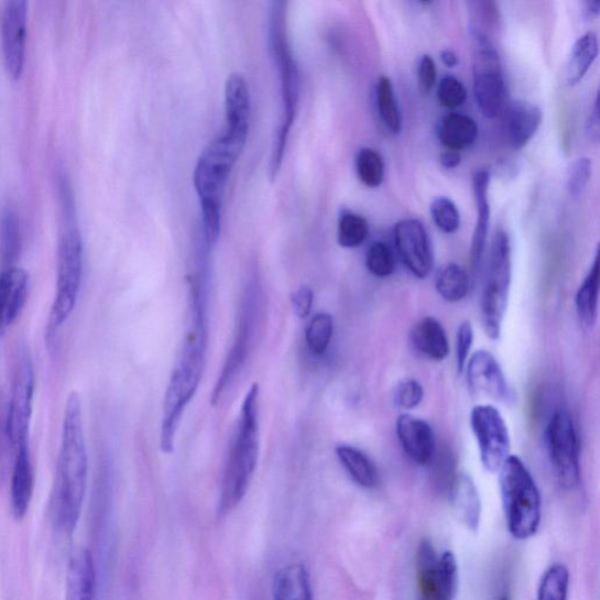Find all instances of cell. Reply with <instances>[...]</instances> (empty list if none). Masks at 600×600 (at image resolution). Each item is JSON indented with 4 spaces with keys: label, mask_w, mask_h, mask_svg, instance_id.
<instances>
[{
    "label": "cell",
    "mask_w": 600,
    "mask_h": 600,
    "mask_svg": "<svg viewBox=\"0 0 600 600\" xmlns=\"http://www.w3.org/2000/svg\"><path fill=\"white\" fill-rule=\"evenodd\" d=\"M28 3L11 0L6 4L2 23L3 56L8 75L21 79L26 53Z\"/></svg>",
    "instance_id": "9a60e30c"
},
{
    "label": "cell",
    "mask_w": 600,
    "mask_h": 600,
    "mask_svg": "<svg viewBox=\"0 0 600 600\" xmlns=\"http://www.w3.org/2000/svg\"><path fill=\"white\" fill-rule=\"evenodd\" d=\"M433 221L443 232H457L461 226V215L450 198L440 196L433 199L430 205Z\"/></svg>",
    "instance_id": "f35d334b"
},
{
    "label": "cell",
    "mask_w": 600,
    "mask_h": 600,
    "mask_svg": "<svg viewBox=\"0 0 600 600\" xmlns=\"http://www.w3.org/2000/svg\"><path fill=\"white\" fill-rule=\"evenodd\" d=\"M274 600H314L310 575L302 563H291L276 574Z\"/></svg>",
    "instance_id": "4316f807"
},
{
    "label": "cell",
    "mask_w": 600,
    "mask_h": 600,
    "mask_svg": "<svg viewBox=\"0 0 600 600\" xmlns=\"http://www.w3.org/2000/svg\"><path fill=\"white\" fill-rule=\"evenodd\" d=\"M438 135L447 151L460 153L477 142L479 127L468 116L449 113L441 120Z\"/></svg>",
    "instance_id": "484cf974"
},
{
    "label": "cell",
    "mask_w": 600,
    "mask_h": 600,
    "mask_svg": "<svg viewBox=\"0 0 600 600\" xmlns=\"http://www.w3.org/2000/svg\"><path fill=\"white\" fill-rule=\"evenodd\" d=\"M208 281L207 265L201 262L190 277L186 334L163 402L160 447L165 454L175 449L182 417L204 375L209 336Z\"/></svg>",
    "instance_id": "6da1fadb"
},
{
    "label": "cell",
    "mask_w": 600,
    "mask_h": 600,
    "mask_svg": "<svg viewBox=\"0 0 600 600\" xmlns=\"http://www.w3.org/2000/svg\"><path fill=\"white\" fill-rule=\"evenodd\" d=\"M248 134L249 131L226 127L225 133L208 144L195 168L194 185L201 201L205 240L210 248L220 238L222 196Z\"/></svg>",
    "instance_id": "3957f363"
},
{
    "label": "cell",
    "mask_w": 600,
    "mask_h": 600,
    "mask_svg": "<svg viewBox=\"0 0 600 600\" xmlns=\"http://www.w3.org/2000/svg\"><path fill=\"white\" fill-rule=\"evenodd\" d=\"M504 516L509 533L516 539L533 537L541 524L542 500L532 472L516 456L499 470Z\"/></svg>",
    "instance_id": "8992f818"
},
{
    "label": "cell",
    "mask_w": 600,
    "mask_h": 600,
    "mask_svg": "<svg viewBox=\"0 0 600 600\" xmlns=\"http://www.w3.org/2000/svg\"><path fill=\"white\" fill-rule=\"evenodd\" d=\"M599 96H596L594 105L587 122V133L590 140L598 141L599 139Z\"/></svg>",
    "instance_id": "681fc988"
},
{
    "label": "cell",
    "mask_w": 600,
    "mask_h": 600,
    "mask_svg": "<svg viewBox=\"0 0 600 600\" xmlns=\"http://www.w3.org/2000/svg\"><path fill=\"white\" fill-rule=\"evenodd\" d=\"M411 341L416 351L436 361L449 354V340L443 324L433 317L417 321L411 331Z\"/></svg>",
    "instance_id": "d4e9b609"
},
{
    "label": "cell",
    "mask_w": 600,
    "mask_h": 600,
    "mask_svg": "<svg viewBox=\"0 0 600 600\" xmlns=\"http://www.w3.org/2000/svg\"><path fill=\"white\" fill-rule=\"evenodd\" d=\"M96 598L95 560L88 549L80 548L69 559L65 600H96Z\"/></svg>",
    "instance_id": "7402d4cb"
},
{
    "label": "cell",
    "mask_w": 600,
    "mask_h": 600,
    "mask_svg": "<svg viewBox=\"0 0 600 600\" xmlns=\"http://www.w3.org/2000/svg\"><path fill=\"white\" fill-rule=\"evenodd\" d=\"M501 600H509L506 597H503Z\"/></svg>",
    "instance_id": "db71d44e"
},
{
    "label": "cell",
    "mask_w": 600,
    "mask_h": 600,
    "mask_svg": "<svg viewBox=\"0 0 600 600\" xmlns=\"http://www.w3.org/2000/svg\"><path fill=\"white\" fill-rule=\"evenodd\" d=\"M88 478L81 397L72 392L65 405L50 515L57 530L72 534L80 520Z\"/></svg>",
    "instance_id": "7a4b0ae2"
},
{
    "label": "cell",
    "mask_w": 600,
    "mask_h": 600,
    "mask_svg": "<svg viewBox=\"0 0 600 600\" xmlns=\"http://www.w3.org/2000/svg\"><path fill=\"white\" fill-rule=\"evenodd\" d=\"M470 426L476 435L483 467L490 472L500 470L511 457V434L501 412L493 405H479L470 413Z\"/></svg>",
    "instance_id": "4fadbf2b"
},
{
    "label": "cell",
    "mask_w": 600,
    "mask_h": 600,
    "mask_svg": "<svg viewBox=\"0 0 600 600\" xmlns=\"http://www.w3.org/2000/svg\"><path fill=\"white\" fill-rule=\"evenodd\" d=\"M424 396V388L419 381L411 379L397 388L395 403L402 410L412 411L423 403Z\"/></svg>",
    "instance_id": "ee69618b"
},
{
    "label": "cell",
    "mask_w": 600,
    "mask_h": 600,
    "mask_svg": "<svg viewBox=\"0 0 600 600\" xmlns=\"http://www.w3.org/2000/svg\"><path fill=\"white\" fill-rule=\"evenodd\" d=\"M336 454L343 469L358 486L373 489L379 484L378 468L366 452L350 445H339Z\"/></svg>",
    "instance_id": "f1b7e54d"
},
{
    "label": "cell",
    "mask_w": 600,
    "mask_h": 600,
    "mask_svg": "<svg viewBox=\"0 0 600 600\" xmlns=\"http://www.w3.org/2000/svg\"><path fill=\"white\" fill-rule=\"evenodd\" d=\"M472 81L480 111L494 119L504 103V78L500 54L487 33L470 26Z\"/></svg>",
    "instance_id": "30bf717a"
},
{
    "label": "cell",
    "mask_w": 600,
    "mask_h": 600,
    "mask_svg": "<svg viewBox=\"0 0 600 600\" xmlns=\"http://www.w3.org/2000/svg\"><path fill=\"white\" fill-rule=\"evenodd\" d=\"M34 489V471L29 444L14 450L11 479V508L17 520H23L30 509Z\"/></svg>",
    "instance_id": "44dd1931"
},
{
    "label": "cell",
    "mask_w": 600,
    "mask_h": 600,
    "mask_svg": "<svg viewBox=\"0 0 600 600\" xmlns=\"http://www.w3.org/2000/svg\"><path fill=\"white\" fill-rule=\"evenodd\" d=\"M377 107L378 113L386 126V129L399 134L403 129V117L396 100L393 84L389 77H381L377 85Z\"/></svg>",
    "instance_id": "d6a6232c"
},
{
    "label": "cell",
    "mask_w": 600,
    "mask_h": 600,
    "mask_svg": "<svg viewBox=\"0 0 600 600\" xmlns=\"http://www.w3.org/2000/svg\"><path fill=\"white\" fill-rule=\"evenodd\" d=\"M250 92L246 79L234 73L229 76L226 85L227 127L249 131Z\"/></svg>",
    "instance_id": "83f0119b"
},
{
    "label": "cell",
    "mask_w": 600,
    "mask_h": 600,
    "mask_svg": "<svg viewBox=\"0 0 600 600\" xmlns=\"http://www.w3.org/2000/svg\"><path fill=\"white\" fill-rule=\"evenodd\" d=\"M474 343V329L470 321H463L459 326L457 334V367L458 372L463 373L468 359L470 357V351Z\"/></svg>",
    "instance_id": "f6af8a7d"
},
{
    "label": "cell",
    "mask_w": 600,
    "mask_h": 600,
    "mask_svg": "<svg viewBox=\"0 0 600 600\" xmlns=\"http://www.w3.org/2000/svg\"><path fill=\"white\" fill-rule=\"evenodd\" d=\"M261 314V290L257 280L252 279L246 286L238 323H236L232 347L225 366L216 381L210 403L217 406L234 386L243 371L257 338Z\"/></svg>",
    "instance_id": "9c48e42d"
},
{
    "label": "cell",
    "mask_w": 600,
    "mask_h": 600,
    "mask_svg": "<svg viewBox=\"0 0 600 600\" xmlns=\"http://www.w3.org/2000/svg\"><path fill=\"white\" fill-rule=\"evenodd\" d=\"M395 254L392 247L385 242L373 243L367 253V266L378 279H388L395 271Z\"/></svg>",
    "instance_id": "ab89813d"
},
{
    "label": "cell",
    "mask_w": 600,
    "mask_h": 600,
    "mask_svg": "<svg viewBox=\"0 0 600 600\" xmlns=\"http://www.w3.org/2000/svg\"><path fill=\"white\" fill-rule=\"evenodd\" d=\"M489 184L490 174L486 170L477 171L472 176V192H474V199L477 206V223L474 233H472V241L470 248V265L472 276L478 277L480 275L490 225V204H489Z\"/></svg>",
    "instance_id": "d6986e66"
},
{
    "label": "cell",
    "mask_w": 600,
    "mask_h": 600,
    "mask_svg": "<svg viewBox=\"0 0 600 600\" xmlns=\"http://www.w3.org/2000/svg\"><path fill=\"white\" fill-rule=\"evenodd\" d=\"M30 277L20 266L0 271V335L20 318L29 298Z\"/></svg>",
    "instance_id": "ac0fdd59"
},
{
    "label": "cell",
    "mask_w": 600,
    "mask_h": 600,
    "mask_svg": "<svg viewBox=\"0 0 600 600\" xmlns=\"http://www.w3.org/2000/svg\"><path fill=\"white\" fill-rule=\"evenodd\" d=\"M441 578L440 556L436 554L430 541L423 539L416 553V579L421 600H438Z\"/></svg>",
    "instance_id": "cb8c5ba5"
},
{
    "label": "cell",
    "mask_w": 600,
    "mask_h": 600,
    "mask_svg": "<svg viewBox=\"0 0 600 600\" xmlns=\"http://www.w3.org/2000/svg\"><path fill=\"white\" fill-rule=\"evenodd\" d=\"M467 97L465 85L456 77H445L438 86V100L445 108H459L466 102Z\"/></svg>",
    "instance_id": "7bdbcfd3"
},
{
    "label": "cell",
    "mask_w": 600,
    "mask_h": 600,
    "mask_svg": "<svg viewBox=\"0 0 600 600\" xmlns=\"http://www.w3.org/2000/svg\"><path fill=\"white\" fill-rule=\"evenodd\" d=\"M436 78H438V70H436L435 62L428 54H425L417 65V83H419L423 94L430 92L436 84Z\"/></svg>",
    "instance_id": "7dc6e473"
},
{
    "label": "cell",
    "mask_w": 600,
    "mask_h": 600,
    "mask_svg": "<svg viewBox=\"0 0 600 600\" xmlns=\"http://www.w3.org/2000/svg\"><path fill=\"white\" fill-rule=\"evenodd\" d=\"M396 435L407 457L419 466L433 462L436 451L435 434L430 425L408 413L396 419Z\"/></svg>",
    "instance_id": "e0dca14e"
},
{
    "label": "cell",
    "mask_w": 600,
    "mask_h": 600,
    "mask_svg": "<svg viewBox=\"0 0 600 600\" xmlns=\"http://www.w3.org/2000/svg\"><path fill=\"white\" fill-rule=\"evenodd\" d=\"M543 120L542 109L526 101L508 105L504 113V132L515 150H522L539 130Z\"/></svg>",
    "instance_id": "ffe728a7"
},
{
    "label": "cell",
    "mask_w": 600,
    "mask_h": 600,
    "mask_svg": "<svg viewBox=\"0 0 600 600\" xmlns=\"http://www.w3.org/2000/svg\"><path fill=\"white\" fill-rule=\"evenodd\" d=\"M369 222L366 217L353 212H345L339 218L338 243L342 248L354 249L367 241Z\"/></svg>",
    "instance_id": "8d00e7d4"
},
{
    "label": "cell",
    "mask_w": 600,
    "mask_h": 600,
    "mask_svg": "<svg viewBox=\"0 0 600 600\" xmlns=\"http://www.w3.org/2000/svg\"><path fill=\"white\" fill-rule=\"evenodd\" d=\"M335 334V320L330 314H317L307 325L305 339L308 351L316 357L324 356L330 348Z\"/></svg>",
    "instance_id": "e575fe53"
},
{
    "label": "cell",
    "mask_w": 600,
    "mask_h": 600,
    "mask_svg": "<svg viewBox=\"0 0 600 600\" xmlns=\"http://www.w3.org/2000/svg\"><path fill=\"white\" fill-rule=\"evenodd\" d=\"M260 454V385L253 384L243 400L229 448L218 513L234 511L248 493Z\"/></svg>",
    "instance_id": "277c9868"
},
{
    "label": "cell",
    "mask_w": 600,
    "mask_h": 600,
    "mask_svg": "<svg viewBox=\"0 0 600 600\" xmlns=\"http://www.w3.org/2000/svg\"><path fill=\"white\" fill-rule=\"evenodd\" d=\"M356 170L363 186L378 188L383 184L385 175L384 160L375 150L361 149L356 159Z\"/></svg>",
    "instance_id": "d590c367"
},
{
    "label": "cell",
    "mask_w": 600,
    "mask_h": 600,
    "mask_svg": "<svg viewBox=\"0 0 600 600\" xmlns=\"http://www.w3.org/2000/svg\"><path fill=\"white\" fill-rule=\"evenodd\" d=\"M586 11L590 17H598L600 13V2L593 0V2H587Z\"/></svg>",
    "instance_id": "f5cc1de1"
},
{
    "label": "cell",
    "mask_w": 600,
    "mask_h": 600,
    "mask_svg": "<svg viewBox=\"0 0 600 600\" xmlns=\"http://www.w3.org/2000/svg\"><path fill=\"white\" fill-rule=\"evenodd\" d=\"M443 579L438 600H456L459 589V568L456 556L445 552L440 556Z\"/></svg>",
    "instance_id": "60d3db41"
},
{
    "label": "cell",
    "mask_w": 600,
    "mask_h": 600,
    "mask_svg": "<svg viewBox=\"0 0 600 600\" xmlns=\"http://www.w3.org/2000/svg\"><path fill=\"white\" fill-rule=\"evenodd\" d=\"M66 184L62 185L63 222L58 243L56 295L52 303L46 337L51 341L75 312L83 280V239L76 223V207Z\"/></svg>",
    "instance_id": "5b68a950"
},
{
    "label": "cell",
    "mask_w": 600,
    "mask_h": 600,
    "mask_svg": "<svg viewBox=\"0 0 600 600\" xmlns=\"http://www.w3.org/2000/svg\"><path fill=\"white\" fill-rule=\"evenodd\" d=\"M548 457L563 488L574 489L580 481V443L572 414L557 410L545 430Z\"/></svg>",
    "instance_id": "8fae6325"
},
{
    "label": "cell",
    "mask_w": 600,
    "mask_h": 600,
    "mask_svg": "<svg viewBox=\"0 0 600 600\" xmlns=\"http://www.w3.org/2000/svg\"><path fill=\"white\" fill-rule=\"evenodd\" d=\"M461 154L458 152L446 151L440 156V162L446 170H456L461 165Z\"/></svg>",
    "instance_id": "f907efd6"
},
{
    "label": "cell",
    "mask_w": 600,
    "mask_h": 600,
    "mask_svg": "<svg viewBox=\"0 0 600 600\" xmlns=\"http://www.w3.org/2000/svg\"><path fill=\"white\" fill-rule=\"evenodd\" d=\"M592 176V161L589 157L577 159L568 171L567 187L572 197H579L586 190Z\"/></svg>",
    "instance_id": "b9f144b4"
},
{
    "label": "cell",
    "mask_w": 600,
    "mask_h": 600,
    "mask_svg": "<svg viewBox=\"0 0 600 600\" xmlns=\"http://www.w3.org/2000/svg\"><path fill=\"white\" fill-rule=\"evenodd\" d=\"M468 7L474 8V13L479 20V23L471 24L470 26L476 29H481L484 26H492L498 23V13L497 7L494 3L490 2H470Z\"/></svg>",
    "instance_id": "c3c4849f"
},
{
    "label": "cell",
    "mask_w": 600,
    "mask_h": 600,
    "mask_svg": "<svg viewBox=\"0 0 600 600\" xmlns=\"http://www.w3.org/2000/svg\"><path fill=\"white\" fill-rule=\"evenodd\" d=\"M435 287L446 302L459 303L469 294L470 279L468 272L457 263H449L439 272Z\"/></svg>",
    "instance_id": "1f68e13d"
},
{
    "label": "cell",
    "mask_w": 600,
    "mask_h": 600,
    "mask_svg": "<svg viewBox=\"0 0 600 600\" xmlns=\"http://www.w3.org/2000/svg\"><path fill=\"white\" fill-rule=\"evenodd\" d=\"M454 512L459 521L472 533L479 531L481 522V499L479 490L467 474L458 477L451 489Z\"/></svg>",
    "instance_id": "603a6c76"
},
{
    "label": "cell",
    "mask_w": 600,
    "mask_h": 600,
    "mask_svg": "<svg viewBox=\"0 0 600 600\" xmlns=\"http://www.w3.org/2000/svg\"><path fill=\"white\" fill-rule=\"evenodd\" d=\"M513 279L512 246L500 229L490 247L481 295V318L486 335L499 340L502 334Z\"/></svg>",
    "instance_id": "ba28073f"
},
{
    "label": "cell",
    "mask_w": 600,
    "mask_h": 600,
    "mask_svg": "<svg viewBox=\"0 0 600 600\" xmlns=\"http://www.w3.org/2000/svg\"><path fill=\"white\" fill-rule=\"evenodd\" d=\"M599 299V254H596L593 264L583 283L580 284L576 298V312L581 325L591 329L597 321Z\"/></svg>",
    "instance_id": "f546056e"
},
{
    "label": "cell",
    "mask_w": 600,
    "mask_h": 600,
    "mask_svg": "<svg viewBox=\"0 0 600 600\" xmlns=\"http://www.w3.org/2000/svg\"><path fill=\"white\" fill-rule=\"evenodd\" d=\"M0 252H2L3 269L15 266L21 252V228L17 214L7 209L0 226Z\"/></svg>",
    "instance_id": "836d02e7"
},
{
    "label": "cell",
    "mask_w": 600,
    "mask_h": 600,
    "mask_svg": "<svg viewBox=\"0 0 600 600\" xmlns=\"http://www.w3.org/2000/svg\"><path fill=\"white\" fill-rule=\"evenodd\" d=\"M471 392L486 394L502 404H511L515 393L509 385L498 359L486 350L470 356L466 366Z\"/></svg>",
    "instance_id": "2e32d148"
},
{
    "label": "cell",
    "mask_w": 600,
    "mask_h": 600,
    "mask_svg": "<svg viewBox=\"0 0 600 600\" xmlns=\"http://www.w3.org/2000/svg\"><path fill=\"white\" fill-rule=\"evenodd\" d=\"M315 301L314 291L310 286L303 285L291 295V304H293L295 315L305 319L310 316Z\"/></svg>",
    "instance_id": "bcb514c9"
},
{
    "label": "cell",
    "mask_w": 600,
    "mask_h": 600,
    "mask_svg": "<svg viewBox=\"0 0 600 600\" xmlns=\"http://www.w3.org/2000/svg\"><path fill=\"white\" fill-rule=\"evenodd\" d=\"M271 14L270 45L280 72L283 114L280 130L272 150L270 176L275 178L282 166L285 144L291 127L295 121L296 108L299 98V75L297 64L291 51L285 23V3H275Z\"/></svg>",
    "instance_id": "52a82bcc"
},
{
    "label": "cell",
    "mask_w": 600,
    "mask_h": 600,
    "mask_svg": "<svg viewBox=\"0 0 600 600\" xmlns=\"http://www.w3.org/2000/svg\"><path fill=\"white\" fill-rule=\"evenodd\" d=\"M34 386L31 354L26 348H21L14 359L11 395L4 424L6 436L13 451L29 444Z\"/></svg>",
    "instance_id": "7c38bea8"
},
{
    "label": "cell",
    "mask_w": 600,
    "mask_h": 600,
    "mask_svg": "<svg viewBox=\"0 0 600 600\" xmlns=\"http://www.w3.org/2000/svg\"><path fill=\"white\" fill-rule=\"evenodd\" d=\"M598 36L594 32H587L577 40L572 46L567 67L569 85L575 86L586 77L598 57Z\"/></svg>",
    "instance_id": "4dcf8cb0"
},
{
    "label": "cell",
    "mask_w": 600,
    "mask_h": 600,
    "mask_svg": "<svg viewBox=\"0 0 600 600\" xmlns=\"http://www.w3.org/2000/svg\"><path fill=\"white\" fill-rule=\"evenodd\" d=\"M441 59H443V63L449 68L457 67L458 64H459V58H458L456 52H454L451 50L443 51L441 52Z\"/></svg>",
    "instance_id": "816d5d0a"
},
{
    "label": "cell",
    "mask_w": 600,
    "mask_h": 600,
    "mask_svg": "<svg viewBox=\"0 0 600 600\" xmlns=\"http://www.w3.org/2000/svg\"><path fill=\"white\" fill-rule=\"evenodd\" d=\"M569 580L570 575L565 566L550 567L541 580L537 600H567Z\"/></svg>",
    "instance_id": "74e56055"
},
{
    "label": "cell",
    "mask_w": 600,
    "mask_h": 600,
    "mask_svg": "<svg viewBox=\"0 0 600 600\" xmlns=\"http://www.w3.org/2000/svg\"><path fill=\"white\" fill-rule=\"evenodd\" d=\"M394 242L400 259L411 274L419 280L427 279L433 269V251L425 226L413 218L397 222Z\"/></svg>",
    "instance_id": "5bb4252c"
}]
</instances>
